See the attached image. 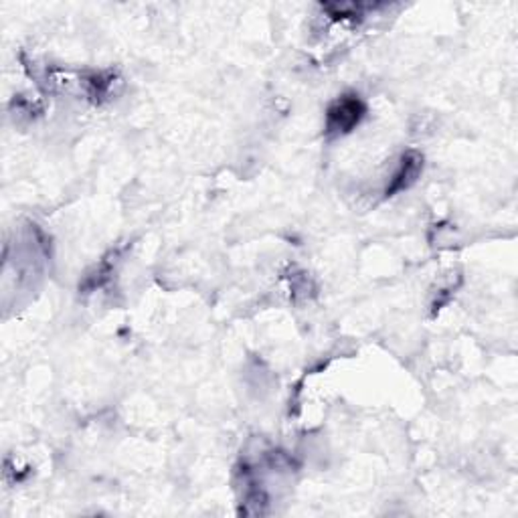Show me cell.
<instances>
[{
	"mask_svg": "<svg viewBox=\"0 0 518 518\" xmlns=\"http://www.w3.org/2000/svg\"><path fill=\"white\" fill-rule=\"evenodd\" d=\"M365 114V103L358 95H342L328 108L326 127L330 134H347L355 127Z\"/></svg>",
	"mask_w": 518,
	"mask_h": 518,
	"instance_id": "cell-1",
	"label": "cell"
},
{
	"mask_svg": "<svg viewBox=\"0 0 518 518\" xmlns=\"http://www.w3.org/2000/svg\"><path fill=\"white\" fill-rule=\"evenodd\" d=\"M423 169V159L417 152H407L401 159V167L395 172V177L391 180V185L387 186V197H393L395 193L409 189V186L415 183V178L419 177V172Z\"/></svg>",
	"mask_w": 518,
	"mask_h": 518,
	"instance_id": "cell-2",
	"label": "cell"
}]
</instances>
